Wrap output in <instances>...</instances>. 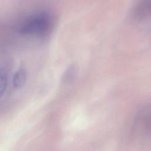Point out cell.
Listing matches in <instances>:
<instances>
[{
    "label": "cell",
    "mask_w": 151,
    "mask_h": 151,
    "mask_svg": "<svg viewBox=\"0 0 151 151\" xmlns=\"http://www.w3.org/2000/svg\"><path fill=\"white\" fill-rule=\"evenodd\" d=\"M52 25L51 17L46 12L34 14L24 20L18 27L20 34L27 36H42L48 33Z\"/></svg>",
    "instance_id": "cell-1"
},
{
    "label": "cell",
    "mask_w": 151,
    "mask_h": 151,
    "mask_svg": "<svg viewBox=\"0 0 151 151\" xmlns=\"http://www.w3.org/2000/svg\"><path fill=\"white\" fill-rule=\"evenodd\" d=\"M136 17L140 18L151 16V0H142L135 8Z\"/></svg>",
    "instance_id": "cell-2"
},
{
    "label": "cell",
    "mask_w": 151,
    "mask_h": 151,
    "mask_svg": "<svg viewBox=\"0 0 151 151\" xmlns=\"http://www.w3.org/2000/svg\"><path fill=\"white\" fill-rule=\"evenodd\" d=\"M27 81V73L24 68H20L14 75L12 83L14 88H20L22 87Z\"/></svg>",
    "instance_id": "cell-3"
},
{
    "label": "cell",
    "mask_w": 151,
    "mask_h": 151,
    "mask_svg": "<svg viewBox=\"0 0 151 151\" xmlns=\"http://www.w3.org/2000/svg\"><path fill=\"white\" fill-rule=\"evenodd\" d=\"M7 86V75L5 70L0 68V98L4 93Z\"/></svg>",
    "instance_id": "cell-4"
}]
</instances>
